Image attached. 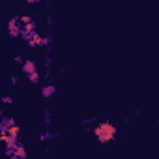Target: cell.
<instances>
[{"mask_svg": "<svg viewBox=\"0 0 159 159\" xmlns=\"http://www.w3.org/2000/svg\"><path fill=\"white\" fill-rule=\"evenodd\" d=\"M23 71H25V75H30V73L38 71L36 62H34V60H26V62H23Z\"/></svg>", "mask_w": 159, "mask_h": 159, "instance_id": "cell-5", "label": "cell"}, {"mask_svg": "<svg viewBox=\"0 0 159 159\" xmlns=\"http://www.w3.org/2000/svg\"><path fill=\"white\" fill-rule=\"evenodd\" d=\"M2 103H6V105H11V103H13V99H11L10 96H4V98H2Z\"/></svg>", "mask_w": 159, "mask_h": 159, "instance_id": "cell-13", "label": "cell"}, {"mask_svg": "<svg viewBox=\"0 0 159 159\" xmlns=\"http://www.w3.org/2000/svg\"><path fill=\"white\" fill-rule=\"evenodd\" d=\"M94 135H96V139H98L101 144H107V142H111V140L114 139V135H116V125L111 124V122H101L99 125L94 127Z\"/></svg>", "mask_w": 159, "mask_h": 159, "instance_id": "cell-1", "label": "cell"}, {"mask_svg": "<svg viewBox=\"0 0 159 159\" xmlns=\"http://www.w3.org/2000/svg\"><path fill=\"white\" fill-rule=\"evenodd\" d=\"M0 118H2V111H0Z\"/></svg>", "mask_w": 159, "mask_h": 159, "instance_id": "cell-16", "label": "cell"}, {"mask_svg": "<svg viewBox=\"0 0 159 159\" xmlns=\"http://www.w3.org/2000/svg\"><path fill=\"white\" fill-rule=\"evenodd\" d=\"M45 124H51V114H49V111L45 112Z\"/></svg>", "mask_w": 159, "mask_h": 159, "instance_id": "cell-15", "label": "cell"}, {"mask_svg": "<svg viewBox=\"0 0 159 159\" xmlns=\"http://www.w3.org/2000/svg\"><path fill=\"white\" fill-rule=\"evenodd\" d=\"M11 125H15L13 118H2V122H0V127H2V129H10Z\"/></svg>", "mask_w": 159, "mask_h": 159, "instance_id": "cell-8", "label": "cell"}, {"mask_svg": "<svg viewBox=\"0 0 159 159\" xmlns=\"http://www.w3.org/2000/svg\"><path fill=\"white\" fill-rule=\"evenodd\" d=\"M6 131H8V135H10L11 139H19V135H21V127H19L17 124H15V125H11V127H10V129H6Z\"/></svg>", "mask_w": 159, "mask_h": 159, "instance_id": "cell-7", "label": "cell"}, {"mask_svg": "<svg viewBox=\"0 0 159 159\" xmlns=\"http://www.w3.org/2000/svg\"><path fill=\"white\" fill-rule=\"evenodd\" d=\"M17 21H19V25L23 26V25H28V23H32V17H30V15H21Z\"/></svg>", "mask_w": 159, "mask_h": 159, "instance_id": "cell-10", "label": "cell"}, {"mask_svg": "<svg viewBox=\"0 0 159 159\" xmlns=\"http://www.w3.org/2000/svg\"><path fill=\"white\" fill-rule=\"evenodd\" d=\"M8 30H10V36H11V38L21 36V25H19V21H17V19H10V23H8Z\"/></svg>", "mask_w": 159, "mask_h": 159, "instance_id": "cell-4", "label": "cell"}, {"mask_svg": "<svg viewBox=\"0 0 159 159\" xmlns=\"http://www.w3.org/2000/svg\"><path fill=\"white\" fill-rule=\"evenodd\" d=\"M26 41H28V45H30V47H41V45H51V38H41V36H39L38 32H36L34 36H30V38H28Z\"/></svg>", "mask_w": 159, "mask_h": 159, "instance_id": "cell-2", "label": "cell"}, {"mask_svg": "<svg viewBox=\"0 0 159 159\" xmlns=\"http://www.w3.org/2000/svg\"><path fill=\"white\" fill-rule=\"evenodd\" d=\"M38 30H36V23L32 21V23H28V25H23L21 26V36L25 38V39H28L30 36H34Z\"/></svg>", "mask_w": 159, "mask_h": 159, "instance_id": "cell-3", "label": "cell"}, {"mask_svg": "<svg viewBox=\"0 0 159 159\" xmlns=\"http://www.w3.org/2000/svg\"><path fill=\"white\" fill-rule=\"evenodd\" d=\"M11 155L17 157V159H26V150H25V146L17 142V146L13 148V153H11Z\"/></svg>", "mask_w": 159, "mask_h": 159, "instance_id": "cell-6", "label": "cell"}, {"mask_svg": "<svg viewBox=\"0 0 159 159\" xmlns=\"http://www.w3.org/2000/svg\"><path fill=\"white\" fill-rule=\"evenodd\" d=\"M51 137H54V135H52V133H45V135H41L39 139H41V140H47V139H51Z\"/></svg>", "mask_w": 159, "mask_h": 159, "instance_id": "cell-14", "label": "cell"}, {"mask_svg": "<svg viewBox=\"0 0 159 159\" xmlns=\"http://www.w3.org/2000/svg\"><path fill=\"white\" fill-rule=\"evenodd\" d=\"M8 139H10V135H8V131L6 129H2V127H0V142H8Z\"/></svg>", "mask_w": 159, "mask_h": 159, "instance_id": "cell-11", "label": "cell"}, {"mask_svg": "<svg viewBox=\"0 0 159 159\" xmlns=\"http://www.w3.org/2000/svg\"><path fill=\"white\" fill-rule=\"evenodd\" d=\"M26 77L30 79L34 84H38V83H39V73H38V71H34V73H30V75H26Z\"/></svg>", "mask_w": 159, "mask_h": 159, "instance_id": "cell-12", "label": "cell"}, {"mask_svg": "<svg viewBox=\"0 0 159 159\" xmlns=\"http://www.w3.org/2000/svg\"><path fill=\"white\" fill-rule=\"evenodd\" d=\"M54 92H56V88H54V86H45V88L41 90V96H43V98H51Z\"/></svg>", "mask_w": 159, "mask_h": 159, "instance_id": "cell-9", "label": "cell"}]
</instances>
